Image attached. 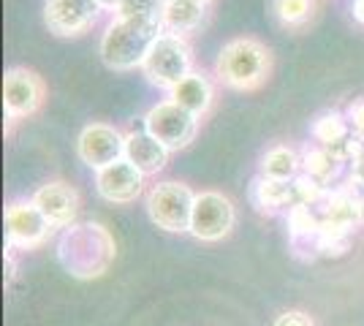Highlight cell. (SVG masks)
I'll return each mask as SVG.
<instances>
[{
    "instance_id": "obj_1",
    "label": "cell",
    "mask_w": 364,
    "mask_h": 326,
    "mask_svg": "<svg viewBox=\"0 0 364 326\" xmlns=\"http://www.w3.org/2000/svg\"><path fill=\"white\" fill-rule=\"evenodd\" d=\"M161 33H164L161 22L114 19L101 38V60L114 71H128V68L144 65L147 52Z\"/></svg>"
},
{
    "instance_id": "obj_2",
    "label": "cell",
    "mask_w": 364,
    "mask_h": 326,
    "mask_svg": "<svg viewBox=\"0 0 364 326\" xmlns=\"http://www.w3.org/2000/svg\"><path fill=\"white\" fill-rule=\"evenodd\" d=\"M218 77L234 90H256L261 87L269 68H272V55L256 38H234L218 55Z\"/></svg>"
},
{
    "instance_id": "obj_3",
    "label": "cell",
    "mask_w": 364,
    "mask_h": 326,
    "mask_svg": "<svg viewBox=\"0 0 364 326\" xmlns=\"http://www.w3.org/2000/svg\"><path fill=\"white\" fill-rule=\"evenodd\" d=\"M114 256V245L98 223H85L68 229L60 242V259L68 272L76 278H95L109 266Z\"/></svg>"
},
{
    "instance_id": "obj_4",
    "label": "cell",
    "mask_w": 364,
    "mask_h": 326,
    "mask_svg": "<svg viewBox=\"0 0 364 326\" xmlns=\"http://www.w3.org/2000/svg\"><path fill=\"white\" fill-rule=\"evenodd\" d=\"M144 74L152 85L158 87H166L171 90L174 85H180L182 79L191 71V47L182 36H174V33H161L155 38V44L147 52V60H144Z\"/></svg>"
},
{
    "instance_id": "obj_5",
    "label": "cell",
    "mask_w": 364,
    "mask_h": 326,
    "mask_svg": "<svg viewBox=\"0 0 364 326\" xmlns=\"http://www.w3.org/2000/svg\"><path fill=\"white\" fill-rule=\"evenodd\" d=\"M196 193L182 183H158L147 193V215L164 232H188Z\"/></svg>"
},
{
    "instance_id": "obj_6",
    "label": "cell",
    "mask_w": 364,
    "mask_h": 326,
    "mask_svg": "<svg viewBox=\"0 0 364 326\" xmlns=\"http://www.w3.org/2000/svg\"><path fill=\"white\" fill-rule=\"evenodd\" d=\"M144 131L171 153V150H182L193 141L198 131V117L191 114L188 109H182L180 104H174V101H164V104H158L147 112Z\"/></svg>"
},
{
    "instance_id": "obj_7",
    "label": "cell",
    "mask_w": 364,
    "mask_h": 326,
    "mask_svg": "<svg viewBox=\"0 0 364 326\" xmlns=\"http://www.w3.org/2000/svg\"><path fill=\"white\" fill-rule=\"evenodd\" d=\"M234 220H237V212H234L231 199L218 190H204V193H196L188 232L201 242H218L231 234Z\"/></svg>"
},
{
    "instance_id": "obj_8",
    "label": "cell",
    "mask_w": 364,
    "mask_h": 326,
    "mask_svg": "<svg viewBox=\"0 0 364 326\" xmlns=\"http://www.w3.org/2000/svg\"><path fill=\"white\" fill-rule=\"evenodd\" d=\"M76 153L90 169L101 171L125 158V136L120 131H114L112 125L92 123L79 134Z\"/></svg>"
},
{
    "instance_id": "obj_9",
    "label": "cell",
    "mask_w": 364,
    "mask_h": 326,
    "mask_svg": "<svg viewBox=\"0 0 364 326\" xmlns=\"http://www.w3.org/2000/svg\"><path fill=\"white\" fill-rule=\"evenodd\" d=\"M52 223L33 202H14L6 210V237L11 248H38L52 234Z\"/></svg>"
},
{
    "instance_id": "obj_10",
    "label": "cell",
    "mask_w": 364,
    "mask_h": 326,
    "mask_svg": "<svg viewBox=\"0 0 364 326\" xmlns=\"http://www.w3.org/2000/svg\"><path fill=\"white\" fill-rule=\"evenodd\" d=\"M44 104V82L28 68H9L3 77V107L9 117H31Z\"/></svg>"
},
{
    "instance_id": "obj_11",
    "label": "cell",
    "mask_w": 364,
    "mask_h": 326,
    "mask_svg": "<svg viewBox=\"0 0 364 326\" xmlns=\"http://www.w3.org/2000/svg\"><path fill=\"white\" fill-rule=\"evenodd\" d=\"M101 14L98 0H46L44 22L55 36H82Z\"/></svg>"
},
{
    "instance_id": "obj_12",
    "label": "cell",
    "mask_w": 364,
    "mask_h": 326,
    "mask_svg": "<svg viewBox=\"0 0 364 326\" xmlns=\"http://www.w3.org/2000/svg\"><path fill=\"white\" fill-rule=\"evenodd\" d=\"M95 188H98L101 199H107V202L131 204L136 202L141 196V190H144V174L122 158V161H117V163H112V166L95 174Z\"/></svg>"
},
{
    "instance_id": "obj_13",
    "label": "cell",
    "mask_w": 364,
    "mask_h": 326,
    "mask_svg": "<svg viewBox=\"0 0 364 326\" xmlns=\"http://www.w3.org/2000/svg\"><path fill=\"white\" fill-rule=\"evenodd\" d=\"M33 204L44 212V217L55 229H63V226H68L74 220L76 210H79V193L71 185L55 180V183H46V185L36 190Z\"/></svg>"
},
{
    "instance_id": "obj_14",
    "label": "cell",
    "mask_w": 364,
    "mask_h": 326,
    "mask_svg": "<svg viewBox=\"0 0 364 326\" xmlns=\"http://www.w3.org/2000/svg\"><path fill=\"white\" fill-rule=\"evenodd\" d=\"M125 161L134 163L144 177H150L166 166L168 150L158 139H152L147 131H134L125 136Z\"/></svg>"
},
{
    "instance_id": "obj_15",
    "label": "cell",
    "mask_w": 364,
    "mask_h": 326,
    "mask_svg": "<svg viewBox=\"0 0 364 326\" xmlns=\"http://www.w3.org/2000/svg\"><path fill=\"white\" fill-rule=\"evenodd\" d=\"M207 11V0H164V14H161V25L164 33H182L196 31Z\"/></svg>"
},
{
    "instance_id": "obj_16",
    "label": "cell",
    "mask_w": 364,
    "mask_h": 326,
    "mask_svg": "<svg viewBox=\"0 0 364 326\" xmlns=\"http://www.w3.org/2000/svg\"><path fill=\"white\" fill-rule=\"evenodd\" d=\"M168 93H171L174 104H180L182 109H188L196 117L207 114V109L213 107V87H210L207 77H201V74H188Z\"/></svg>"
},
{
    "instance_id": "obj_17",
    "label": "cell",
    "mask_w": 364,
    "mask_h": 326,
    "mask_svg": "<svg viewBox=\"0 0 364 326\" xmlns=\"http://www.w3.org/2000/svg\"><path fill=\"white\" fill-rule=\"evenodd\" d=\"M299 171V158L289 147H272L267 156L261 158V177L277 180V183H289Z\"/></svg>"
},
{
    "instance_id": "obj_18",
    "label": "cell",
    "mask_w": 364,
    "mask_h": 326,
    "mask_svg": "<svg viewBox=\"0 0 364 326\" xmlns=\"http://www.w3.org/2000/svg\"><path fill=\"white\" fill-rule=\"evenodd\" d=\"M253 199H256L258 207L280 210V207L296 204V190L289 183H277V180L261 177V180H256V188H253Z\"/></svg>"
},
{
    "instance_id": "obj_19",
    "label": "cell",
    "mask_w": 364,
    "mask_h": 326,
    "mask_svg": "<svg viewBox=\"0 0 364 326\" xmlns=\"http://www.w3.org/2000/svg\"><path fill=\"white\" fill-rule=\"evenodd\" d=\"M272 9L283 28H302L316 11V0H274Z\"/></svg>"
},
{
    "instance_id": "obj_20",
    "label": "cell",
    "mask_w": 364,
    "mask_h": 326,
    "mask_svg": "<svg viewBox=\"0 0 364 326\" xmlns=\"http://www.w3.org/2000/svg\"><path fill=\"white\" fill-rule=\"evenodd\" d=\"M350 245V229L337 226V223H321L318 237H316V250L323 256H343Z\"/></svg>"
},
{
    "instance_id": "obj_21",
    "label": "cell",
    "mask_w": 364,
    "mask_h": 326,
    "mask_svg": "<svg viewBox=\"0 0 364 326\" xmlns=\"http://www.w3.org/2000/svg\"><path fill=\"white\" fill-rule=\"evenodd\" d=\"M313 134H316V139L321 144L334 147V144L348 139V123H346V117L340 112H326V114H321L318 120H316Z\"/></svg>"
},
{
    "instance_id": "obj_22",
    "label": "cell",
    "mask_w": 364,
    "mask_h": 326,
    "mask_svg": "<svg viewBox=\"0 0 364 326\" xmlns=\"http://www.w3.org/2000/svg\"><path fill=\"white\" fill-rule=\"evenodd\" d=\"M114 11H117V19L161 22V14H164V0H117Z\"/></svg>"
},
{
    "instance_id": "obj_23",
    "label": "cell",
    "mask_w": 364,
    "mask_h": 326,
    "mask_svg": "<svg viewBox=\"0 0 364 326\" xmlns=\"http://www.w3.org/2000/svg\"><path fill=\"white\" fill-rule=\"evenodd\" d=\"M332 171H334V156L329 150H310L304 156V174L313 177L321 185L332 177Z\"/></svg>"
},
{
    "instance_id": "obj_24",
    "label": "cell",
    "mask_w": 364,
    "mask_h": 326,
    "mask_svg": "<svg viewBox=\"0 0 364 326\" xmlns=\"http://www.w3.org/2000/svg\"><path fill=\"white\" fill-rule=\"evenodd\" d=\"M272 326H316L313 315H307L304 310H286L274 318Z\"/></svg>"
},
{
    "instance_id": "obj_25",
    "label": "cell",
    "mask_w": 364,
    "mask_h": 326,
    "mask_svg": "<svg viewBox=\"0 0 364 326\" xmlns=\"http://www.w3.org/2000/svg\"><path fill=\"white\" fill-rule=\"evenodd\" d=\"M350 123L356 128V134L364 136V101H356V104L350 107Z\"/></svg>"
},
{
    "instance_id": "obj_26",
    "label": "cell",
    "mask_w": 364,
    "mask_h": 326,
    "mask_svg": "<svg viewBox=\"0 0 364 326\" xmlns=\"http://www.w3.org/2000/svg\"><path fill=\"white\" fill-rule=\"evenodd\" d=\"M353 16L364 25V0H353Z\"/></svg>"
},
{
    "instance_id": "obj_27",
    "label": "cell",
    "mask_w": 364,
    "mask_h": 326,
    "mask_svg": "<svg viewBox=\"0 0 364 326\" xmlns=\"http://www.w3.org/2000/svg\"><path fill=\"white\" fill-rule=\"evenodd\" d=\"M98 3H101V6H104V3H109V6H117V0H98Z\"/></svg>"
},
{
    "instance_id": "obj_28",
    "label": "cell",
    "mask_w": 364,
    "mask_h": 326,
    "mask_svg": "<svg viewBox=\"0 0 364 326\" xmlns=\"http://www.w3.org/2000/svg\"><path fill=\"white\" fill-rule=\"evenodd\" d=\"M359 210H362V220H364V196L359 199Z\"/></svg>"
}]
</instances>
